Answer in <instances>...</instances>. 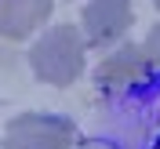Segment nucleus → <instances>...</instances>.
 I'll use <instances>...</instances> for the list:
<instances>
[{
	"label": "nucleus",
	"mask_w": 160,
	"mask_h": 149,
	"mask_svg": "<svg viewBox=\"0 0 160 149\" xmlns=\"http://www.w3.org/2000/svg\"><path fill=\"white\" fill-rule=\"evenodd\" d=\"M84 51H88L84 33L77 26H69V22H62V26L48 29L33 44L29 66L37 73V80H44L51 87H69L73 80L84 73Z\"/></svg>",
	"instance_id": "1"
},
{
	"label": "nucleus",
	"mask_w": 160,
	"mask_h": 149,
	"mask_svg": "<svg viewBox=\"0 0 160 149\" xmlns=\"http://www.w3.org/2000/svg\"><path fill=\"white\" fill-rule=\"evenodd\" d=\"M77 124L55 113H22L4 131V149H73Z\"/></svg>",
	"instance_id": "2"
},
{
	"label": "nucleus",
	"mask_w": 160,
	"mask_h": 149,
	"mask_svg": "<svg viewBox=\"0 0 160 149\" xmlns=\"http://www.w3.org/2000/svg\"><path fill=\"white\" fill-rule=\"evenodd\" d=\"M131 22H135L131 0H88L80 15L88 47H113L117 40L128 37Z\"/></svg>",
	"instance_id": "3"
},
{
	"label": "nucleus",
	"mask_w": 160,
	"mask_h": 149,
	"mask_svg": "<svg viewBox=\"0 0 160 149\" xmlns=\"http://www.w3.org/2000/svg\"><path fill=\"white\" fill-rule=\"evenodd\" d=\"M149 69H153V58L146 55V47L124 44L102 58V66L95 69V84L109 95H124V91L138 87L142 80H149Z\"/></svg>",
	"instance_id": "4"
},
{
	"label": "nucleus",
	"mask_w": 160,
	"mask_h": 149,
	"mask_svg": "<svg viewBox=\"0 0 160 149\" xmlns=\"http://www.w3.org/2000/svg\"><path fill=\"white\" fill-rule=\"evenodd\" d=\"M51 0H0V33L8 40H26L51 18Z\"/></svg>",
	"instance_id": "5"
},
{
	"label": "nucleus",
	"mask_w": 160,
	"mask_h": 149,
	"mask_svg": "<svg viewBox=\"0 0 160 149\" xmlns=\"http://www.w3.org/2000/svg\"><path fill=\"white\" fill-rule=\"evenodd\" d=\"M142 47H146V55H149L153 66H157V62H160V26H153V33L146 37V44H142Z\"/></svg>",
	"instance_id": "6"
},
{
	"label": "nucleus",
	"mask_w": 160,
	"mask_h": 149,
	"mask_svg": "<svg viewBox=\"0 0 160 149\" xmlns=\"http://www.w3.org/2000/svg\"><path fill=\"white\" fill-rule=\"evenodd\" d=\"M80 149H113V146H109V142H84Z\"/></svg>",
	"instance_id": "7"
},
{
	"label": "nucleus",
	"mask_w": 160,
	"mask_h": 149,
	"mask_svg": "<svg viewBox=\"0 0 160 149\" xmlns=\"http://www.w3.org/2000/svg\"><path fill=\"white\" fill-rule=\"evenodd\" d=\"M153 4H157V7H160V0H153Z\"/></svg>",
	"instance_id": "8"
},
{
	"label": "nucleus",
	"mask_w": 160,
	"mask_h": 149,
	"mask_svg": "<svg viewBox=\"0 0 160 149\" xmlns=\"http://www.w3.org/2000/svg\"><path fill=\"white\" fill-rule=\"evenodd\" d=\"M157 149H160V146H157Z\"/></svg>",
	"instance_id": "9"
}]
</instances>
